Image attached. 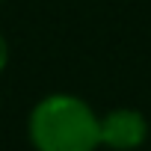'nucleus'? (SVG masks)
Returning <instances> with one entry per match:
<instances>
[{"instance_id": "1", "label": "nucleus", "mask_w": 151, "mask_h": 151, "mask_svg": "<svg viewBox=\"0 0 151 151\" xmlns=\"http://www.w3.org/2000/svg\"><path fill=\"white\" fill-rule=\"evenodd\" d=\"M30 142L36 151H98L101 116L77 95H45L30 113Z\"/></svg>"}, {"instance_id": "2", "label": "nucleus", "mask_w": 151, "mask_h": 151, "mask_svg": "<svg viewBox=\"0 0 151 151\" xmlns=\"http://www.w3.org/2000/svg\"><path fill=\"white\" fill-rule=\"evenodd\" d=\"M148 139V122L133 107H119L101 116V145L113 151H133Z\"/></svg>"}, {"instance_id": "3", "label": "nucleus", "mask_w": 151, "mask_h": 151, "mask_svg": "<svg viewBox=\"0 0 151 151\" xmlns=\"http://www.w3.org/2000/svg\"><path fill=\"white\" fill-rule=\"evenodd\" d=\"M6 65H9V45H6L3 33H0V71H3Z\"/></svg>"}]
</instances>
